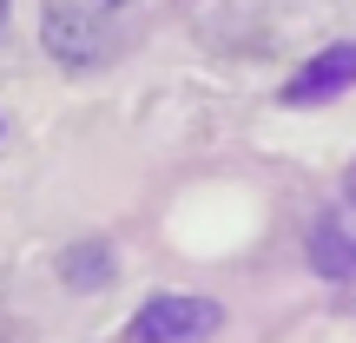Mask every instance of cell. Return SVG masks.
Returning a JSON list of instances; mask_svg holds the SVG:
<instances>
[{"instance_id":"7","label":"cell","mask_w":356,"mask_h":343,"mask_svg":"<svg viewBox=\"0 0 356 343\" xmlns=\"http://www.w3.org/2000/svg\"><path fill=\"white\" fill-rule=\"evenodd\" d=\"M7 7H13V0H0V26H7Z\"/></svg>"},{"instance_id":"6","label":"cell","mask_w":356,"mask_h":343,"mask_svg":"<svg viewBox=\"0 0 356 343\" xmlns=\"http://www.w3.org/2000/svg\"><path fill=\"white\" fill-rule=\"evenodd\" d=\"M343 191H350V198H356V166H350V178H343Z\"/></svg>"},{"instance_id":"1","label":"cell","mask_w":356,"mask_h":343,"mask_svg":"<svg viewBox=\"0 0 356 343\" xmlns=\"http://www.w3.org/2000/svg\"><path fill=\"white\" fill-rule=\"evenodd\" d=\"M225 330V304L198 291H159L139 304V317L126 324V343H204Z\"/></svg>"},{"instance_id":"2","label":"cell","mask_w":356,"mask_h":343,"mask_svg":"<svg viewBox=\"0 0 356 343\" xmlns=\"http://www.w3.org/2000/svg\"><path fill=\"white\" fill-rule=\"evenodd\" d=\"M47 53L60 66H73V73H86V66H106L113 60V47H119V33H113V20L106 13H92V7H47Z\"/></svg>"},{"instance_id":"3","label":"cell","mask_w":356,"mask_h":343,"mask_svg":"<svg viewBox=\"0 0 356 343\" xmlns=\"http://www.w3.org/2000/svg\"><path fill=\"white\" fill-rule=\"evenodd\" d=\"M356 86V40H337V47H323L317 60H304L291 73V86H284V99L291 106H323L337 99V93Z\"/></svg>"},{"instance_id":"5","label":"cell","mask_w":356,"mask_h":343,"mask_svg":"<svg viewBox=\"0 0 356 343\" xmlns=\"http://www.w3.org/2000/svg\"><path fill=\"white\" fill-rule=\"evenodd\" d=\"M60 278L73 284V291H99V284H113V278H119L113 244H99V238L73 244V251H66V264H60Z\"/></svg>"},{"instance_id":"4","label":"cell","mask_w":356,"mask_h":343,"mask_svg":"<svg viewBox=\"0 0 356 343\" xmlns=\"http://www.w3.org/2000/svg\"><path fill=\"white\" fill-rule=\"evenodd\" d=\"M304 251H310V271L330 284H350L356 278V231L343 218H317V225L304 231Z\"/></svg>"}]
</instances>
